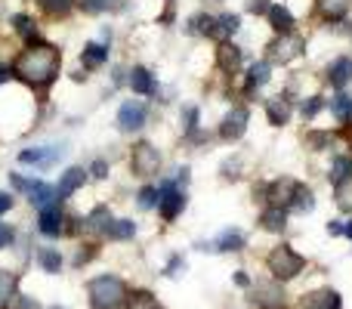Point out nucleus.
<instances>
[{
  "mask_svg": "<svg viewBox=\"0 0 352 309\" xmlns=\"http://www.w3.org/2000/svg\"><path fill=\"white\" fill-rule=\"evenodd\" d=\"M10 309H41L37 306V300H31V297H22V294H16V297L10 300V303H6Z\"/></svg>",
  "mask_w": 352,
  "mask_h": 309,
  "instance_id": "nucleus-44",
  "label": "nucleus"
},
{
  "mask_svg": "<svg viewBox=\"0 0 352 309\" xmlns=\"http://www.w3.org/2000/svg\"><path fill=\"white\" fill-rule=\"evenodd\" d=\"M12 242H16V229H12V226H6V223H0V251L10 248Z\"/></svg>",
  "mask_w": 352,
  "mask_h": 309,
  "instance_id": "nucleus-45",
  "label": "nucleus"
},
{
  "mask_svg": "<svg viewBox=\"0 0 352 309\" xmlns=\"http://www.w3.org/2000/svg\"><path fill=\"white\" fill-rule=\"evenodd\" d=\"M109 43L102 41H90L84 50H80V65L87 68V72H96V68H102L105 62H109Z\"/></svg>",
  "mask_w": 352,
  "mask_h": 309,
  "instance_id": "nucleus-20",
  "label": "nucleus"
},
{
  "mask_svg": "<svg viewBox=\"0 0 352 309\" xmlns=\"http://www.w3.org/2000/svg\"><path fill=\"white\" fill-rule=\"evenodd\" d=\"M312 207H316V192H312L306 182H297V189H294V198H291V204H287V211L309 213Z\"/></svg>",
  "mask_w": 352,
  "mask_h": 309,
  "instance_id": "nucleus-28",
  "label": "nucleus"
},
{
  "mask_svg": "<svg viewBox=\"0 0 352 309\" xmlns=\"http://www.w3.org/2000/svg\"><path fill=\"white\" fill-rule=\"evenodd\" d=\"M179 266H182V260H179V257H173L170 266H167V275H176V269H179Z\"/></svg>",
  "mask_w": 352,
  "mask_h": 309,
  "instance_id": "nucleus-50",
  "label": "nucleus"
},
{
  "mask_svg": "<svg viewBox=\"0 0 352 309\" xmlns=\"http://www.w3.org/2000/svg\"><path fill=\"white\" fill-rule=\"evenodd\" d=\"M133 235H136L133 220H111L109 229H105V238H111V242H130Z\"/></svg>",
  "mask_w": 352,
  "mask_h": 309,
  "instance_id": "nucleus-31",
  "label": "nucleus"
},
{
  "mask_svg": "<svg viewBox=\"0 0 352 309\" xmlns=\"http://www.w3.org/2000/svg\"><path fill=\"white\" fill-rule=\"evenodd\" d=\"M37 263H41L43 273H59L62 269V254L56 248H41L37 251Z\"/></svg>",
  "mask_w": 352,
  "mask_h": 309,
  "instance_id": "nucleus-38",
  "label": "nucleus"
},
{
  "mask_svg": "<svg viewBox=\"0 0 352 309\" xmlns=\"http://www.w3.org/2000/svg\"><path fill=\"white\" fill-rule=\"evenodd\" d=\"M53 309H62V306H53Z\"/></svg>",
  "mask_w": 352,
  "mask_h": 309,
  "instance_id": "nucleus-53",
  "label": "nucleus"
},
{
  "mask_svg": "<svg viewBox=\"0 0 352 309\" xmlns=\"http://www.w3.org/2000/svg\"><path fill=\"white\" fill-rule=\"evenodd\" d=\"M93 309H124L127 306V285L118 275H96L87 285Z\"/></svg>",
  "mask_w": 352,
  "mask_h": 309,
  "instance_id": "nucleus-2",
  "label": "nucleus"
},
{
  "mask_svg": "<svg viewBox=\"0 0 352 309\" xmlns=\"http://www.w3.org/2000/svg\"><path fill=\"white\" fill-rule=\"evenodd\" d=\"M10 186L16 189V192L28 195V201L34 207H47V204H56V186H50V182L43 180H28V176L22 173H10Z\"/></svg>",
  "mask_w": 352,
  "mask_h": 309,
  "instance_id": "nucleus-6",
  "label": "nucleus"
},
{
  "mask_svg": "<svg viewBox=\"0 0 352 309\" xmlns=\"http://www.w3.org/2000/svg\"><path fill=\"white\" fill-rule=\"evenodd\" d=\"M241 62H244V50L238 47V43H232L229 37L217 43V50H213V65H217V72L238 74L241 72Z\"/></svg>",
  "mask_w": 352,
  "mask_h": 309,
  "instance_id": "nucleus-11",
  "label": "nucleus"
},
{
  "mask_svg": "<svg viewBox=\"0 0 352 309\" xmlns=\"http://www.w3.org/2000/svg\"><path fill=\"white\" fill-rule=\"evenodd\" d=\"M127 74H130L127 84H130V90H133L136 96H158V78H155L152 68L133 65Z\"/></svg>",
  "mask_w": 352,
  "mask_h": 309,
  "instance_id": "nucleus-15",
  "label": "nucleus"
},
{
  "mask_svg": "<svg viewBox=\"0 0 352 309\" xmlns=\"http://www.w3.org/2000/svg\"><path fill=\"white\" fill-rule=\"evenodd\" d=\"M68 149L59 146V142H50V146H31V149H22L19 152V164L25 167H37V170H50L65 158Z\"/></svg>",
  "mask_w": 352,
  "mask_h": 309,
  "instance_id": "nucleus-9",
  "label": "nucleus"
},
{
  "mask_svg": "<svg viewBox=\"0 0 352 309\" xmlns=\"http://www.w3.org/2000/svg\"><path fill=\"white\" fill-rule=\"evenodd\" d=\"M217 31H219V37H232V34H238L241 31V16L238 12H219L217 16Z\"/></svg>",
  "mask_w": 352,
  "mask_h": 309,
  "instance_id": "nucleus-35",
  "label": "nucleus"
},
{
  "mask_svg": "<svg viewBox=\"0 0 352 309\" xmlns=\"http://www.w3.org/2000/svg\"><path fill=\"white\" fill-rule=\"evenodd\" d=\"M16 288H19V275L10 273V269H0V309L16 297Z\"/></svg>",
  "mask_w": 352,
  "mask_h": 309,
  "instance_id": "nucleus-33",
  "label": "nucleus"
},
{
  "mask_svg": "<svg viewBox=\"0 0 352 309\" xmlns=\"http://www.w3.org/2000/svg\"><path fill=\"white\" fill-rule=\"evenodd\" d=\"M343 226H346L343 220H331V223H328V235H343Z\"/></svg>",
  "mask_w": 352,
  "mask_h": 309,
  "instance_id": "nucleus-48",
  "label": "nucleus"
},
{
  "mask_svg": "<svg viewBox=\"0 0 352 309\" xmlns=\"http://www.w3.org/2000/svg\"><path fill=\"white\" fill-rule=\"evenodd\" d=\"M78 10L87 16H105L115 10V0H78Z\"/></svg>",
  "mask_w": 352,
  "mask_h": 309,
  "instance_id": "nucleus-40",
  "label": "nucleus"
},
{
  "mask_svg": "<svg viewBox=\"0 0 352 309\" xmlns=\"http://www.w3.org/2000/svg\"><path fill=\"white\" fill-rule=\"evenodd\" d=\"M343 235H349V238H352V220H349L346 226H343Z\"/></svg>",
  "mask_w": 352,
  "mask_h": 309,
  "instance_id": "nucleus-52",
  "label": "nucleus"
},
{
  "mask_svg": "<svg viewBox=\"0 0 352 309\" xmlns=\"http://www.w3.org/2000/svg\"><path fill=\"white\" fill-rule=\"evenodd\" d=\"M266 19H269V25H272L275 34H287V31H294V25H297L291 6H285V3H272V6H269Z\"/></svg>",
  "mask_w": 352,
  "mask_h": 309,
  "instance_id": "nucleus-21",
  "label": "nucleus"
},
{
  "mask_svg": "<svg viewBox=\"0 0 352 309\" xmlns=\"http://www.w3.org/2000/svg\"><path fill=\"white\" fill-rule=\"evenodd\" d=\"M161 167H164V155H161V149L155 142L148 140L133 142V149H130V170H133V176L152 180V176L161 173Z\"/></svg>",
  "mask_w": 352,
  "mask_h": 309,
  "instance_id": "nucleus-4",
  "label": "nucleus"
},
{
  "mask_svg": "<svg viewBox=\"0 0 352 309\" xmlns=\"http://www.w3.org/2000/svg\"><path fill=\"white\" fill-rule=\"evenodd\" d=\"M244 232L235 229V226H229V229L219 232V238L213 242V251H223V254H238V251H244Z\"/></svg>",
  "mask_w": 352,
  "mask_h": 309,
  "instance_id": "nucleus-25",
  "label": "nucleus"
},
{
  "mask_svg": "<svg viewBox=\"0 0 352 309\" xmlns=\"http://www.w3.org/2000/svg\"><path fill=\"white\" fill-rule=\"evenodd\" d=\"M260 229H266V232H285L287 229V207L269 204L266 211L260 213Z\"/></svg>",
  "mask_w": 352,
  "mask_h": 309,
  "instance_id": "nucleus-26",
  "label": "nucleus"
},
{
  "mask_svg": "<svg viewBox=\"0 0 352 309\" xmlns=\"http://www.w3.org/2000/svg\"><path fill=\"white\" fill-rule=\"evenodd\" d=\"M352 10V0H316V12L324 22H340Z\"/></svg>",
  "mask_w": 352,
  "mask_h": 309,
  "instance_id": "nucleus-24",
  "label": "nucleus"
},
{
  "mask_svg": "<svg viewBox=\"0 0 352 309\" xmlns=\"http://www.w3.org/2000/svg\"><path fill=\"white\" fill-rule=\"evenodd\" d=\"M328 180L334 189L349 186L352 182V155H334V161H331V167H328Z\"/></svg>",
  "mask_w": 352,
  "mask_h": 309,
  "instance_id": "nucleus-23",
  "label": "nucleus"
},
{
  "mask_svg": "<svg viewBox=\"0 0 352 309\" xmlns=\"http://www.w3.org/2000/svg\"><path fill=\"white\" fill-rule=\"evenodd\" d=\"M136 204H140V211H155L158 207V186H142L136 192Z\"/></svg>",
  "mask_w": 352,
  "mask_h": 309,
  "instance_id": "nucleus-42",
  "label": "nucleus"
},
{
  "mask_svg": "<svg viewBox=\"0 0 352 309\" xmlns=\"http://www.w3.org/2000/svg\"><path fill=\"white\" fill-rule=\"evenodd\" d=\"M37 6H41V12L50 19H65V16H72L78 0H37Z\"/></svg>",
  "mask_w": 352,
  "mask_h": 309,
  "instance_id": "nucleus-29",
  "label": "nucleus"
},
{
  "mask_svg": "<svg viewBox=\"0 0 352 309\" xmlns=\"http://www.w3.org/2000/svg\"><path fill=\"white\" fill-rule=\"evenodd\" d=\"M87 173H90V180H109V173H111V164L105 161V158H93L90 161V167H87Z\"/></svg>",
  "mask_w": 352,
  "mask_h": 309,
  "instance_id": "nucleus-43",
  "label": "nucleus"
},
{
  "mask_svg": "<svg viewBox=\"0 0 352 309\" xmlns=\"http://www.w3.org/2000/svg\"><path fill=\"white\" fill-rule=\"evenodd\" d=\"M188 204V195L182 186H176V182L167 176V180H161L158 186V213L164 223H173V220H179V213L186 211Z\"/></svg>",
  "mask_w": 352,
  "mask_h": 309,
  "instance_id": "nucleus-5",
  "label": "nucleus"
},
{
  "mask_svg": "<svg viewBox=\"0 0 352 309\" xmlns=\"http://www.w3.org/2000/svg\"><path fill=\"white\" fill-rule=\"evenodd\" d=\"M297 309H343V297L337 291H331V288H322V291L303 294Z\"/></svg>",
  "mask_w": 352,
  "mask_h": 309,
  "instance_id": "nucleus-19",
  "label": "nucleus"
},
{
  "mask_svg": "<svg viewBox=\"0 0 352 309\" xmlns=\"http://www.w3.org/2000/svg\"><path fill=\"white\" fill-rule=\"evenodd\" d=\"M322 109H324V99L318 96V93H312V96H303V103H300V118H303V121H316Z\"/></svg>",
  "mask_w": 352,
  "mask_h": 309,
  "instance_id": "nucleus-39",
  "label": "nucleus"
},
{
  "mask_svg": "<svg viewBox=\"0 0 352 309\" xmlns=\"http://www.w3.org/2000/svg\"><path fill=\"white\" fill-rule=\"evenodd\" d=\"M219 173L226 176V180H241L244 176V155H232L223 161V167H219Z\"/></svg>",
  "mask_w": 352,
  "mask_h": 309,
  "instance_id": "nucleus-41",
  "label": "nucleus"
},
{
  "mask_svg": "<svg viewBox=\"0 0 352 309\" xmlns=\"http://www.w3.org/2000/svg\"><path fill=\"white\" fill-rule=\"evenodd\" d=\"M294 118V99L287 93H278V96L266 99V121L272 127H287Z\"/></svg>",
  "mask_w": 352,
  "mask_h": 309,
  "instance_id": "nucleus-13",
  "label": "nucleus"
},
{
  "mask_svg": "<svg viewBox=\"0 0 352 309\" xmlns=\"http://www.w3.org/2000/svg\"><path fill=\"white\" fill-rule=\"evenodd\" d=\"M87 180H90V173H87V167H68V170H62V176H59V186H56V198L59 201H68L74 192H80V189L87 186Z\"/></svg>",
  "mask_w": 352,
  "mask_h": 309,
  "instance_id": "nucleus-14",
  "label": "nucleus"
},
{
  "mask_svg": "<svg viewBox=\"0 0 352 309\" xmlns=\"http://www.w3.org/2000/svg\"><path fill=\"white\" fill-rule=\"evenodd\" d=\"M331 115H334L343 127H352V96L337 93V96L331 99Z\"/></svg>",
  "mask_w": 352,
  "mask_h": 309,
  "instance_id": "nucleus-30",
  "label": "nucleus"
},
{
  "mask_svg": "<svg viewBox=\"0 0 352 309\" xmlns=\"http://www.w3.org/2000/svg\"><path fill=\"white\" fill-rule=\"evenodd\" d=\"M37 232H43L47 238L65 235V213H62L59 201H56V204L41 207V213H37Z\"/></svg>",
  "mask_w": 352,
  "mask_h": 309,
  "instance_id": "nucleus-12",
  "label": "nucleus"
},
{
  "mask_svg": "<svg viewBox=\"0 0 352 309\" xmlns=\"http://www.w3.org/2000/svg\"><path fill=\"white\" fill-rule=\"evenodd\" d=\"M306 53V41L297 34V31H287V34H278L272 43H269V62H278V65H291L294 59Z\"/></svg>",
  "mask_w": 352,
  "mask_h": 309,
  "instance_id": "nucleus-8",
  "label": "nucleus"
},
{
  "mask_svg": "<svg viewBox=\"0 0 352 309\" xmlns=\"http://www.w3.org/2000/svg\"><path fill=\"white\" fill-rule=\"evenodd\" d=\"M272 81V62L263 59V62H250L248 74H244V96H256V90H263V87Z\"/></svg>",
  "mask_w": 352,
  "mask_h": 309,
  "instance_id": "nucleus-16",
  "label": "nucleus"
},
{
  "mask_svg": "<svg viewBox=\"0 0 352 309\" xmlns=\"http://www.w3.org/2000/svg\"><path fill=\"white\" fill-rule=\"evenodd\" d=\"M148 124V105L142 99H124L118 109V130L121 134H140Z\"/></svg>",
  "mask_w": 352,
  "mask_h": 309,
  "instance_id": "nucleus-10",
  "label": "nucleus"
},
{
  "mask_svg": "<svg viewBox=\"0 0 352 309\" xmlns=\"http://www.w3.org/2000/svg\"><path fill=\"white\" fill-rule=\"evenodd\" d=\"M12 31H16L25 43H37V41H41V28H37V22L28 16V12H16V16H12Z\"/></svg>",
  "mask_w": 352,
  "mask_h": 309,
  "instance_id": "nucleus-27",
  "label": "nucleus"
},
{
  "mask_svg": "<svg viewBox=\"0 0 352 309\" xmlns=\"http://www.w3.org/2000/svg\"><path fill=\"white\" fill-rule=\"evenodd\" d=\"M179 118H182V130H186V136H192V134H198L201 130V109L198 105H182V111H179Z\"/></svg>",
  "mask_w": 352,
  "mask_h": 309,
  "instance_id": "nucleus-37",
  "label": "nucleus"
},
{
  "mask_svg": "<svg viewBox=\"0 0 352 309\" xmlns=\"http://www.w3.org/2000/svg\"><path fill=\"white\" fill-rule=\"evenodd\" d=\"M328 84L334 90H346L352 84V56H337V59L328 62Z\"/></svg>",
  "mask_w": 352,
  "mask_h": 309,
  "instance_id": "nucleus-18",
  "label": "nucleus"
},
{
  "mask_svg": "<svg viewBox=\"0 0 352 309\" xmlns=\"http://www.w3.org/2000/svg\"><path fill=\"white\" fill-rule=\"evenodd\" d=\"M127 309H164L152 291H133L127 294Z\"/></svg>",
  "mask_w": 352,
  "mask_h": 309,
  "instance_id": "nucleus-36",
  "label": "nucleus"
},
{
  "mask_svg": "<svg viewBox=\"0 0 352 309\" xmlns=\"http://www.w3.org/2000/svg\"><path fill=\"white\" fill-rule=\"evenodd\" d=\"M109 223H111V213H109V207H93L90 211V217L84 220V229L87 232H99V235H105V229H109Z\"/></svg>",
  "mask_w": 352,
  "mask_h": 309,
  "instance_id": "nucleus-32",
  "label": "nucleus"
},
{
  "mask_svg": "<svg viewBox=\"0 0 352 309\" xmlns=\"http://www.w3.org/2000/svg\"><path fill=\"white\" fill-rule=\"evenodd\" d=\"M186 34H195V37H219L217 16H210V12H195V16H188Z\"/></svg>",
  "mask_w": 352,
  "mask_h": 309,
  "instance_id": "nucleus-22",
  "label": "nucleus"
},
{
  "mask_svg": "<svg viewBox=\"0 0 352 309\" xmlns=\"http://www.w3.org/2000/svg\"><path fill=\"white\" fill-rule=\"evenodd\" d=\"M235 285L248 288V285H250V281H248V275H244V273H235Z\"/></svg>",
  "mask_w": 352,
  "mask_h": 309,
  "instance_id": "nucleus-51",
  "label": "nucleus"
},
{
  "mask_svg": "<svg viewBox=\"0 0 352 309\" xmlns=\"http://www.w3.org/2000/svg\"><path fill=\"white\" fill-rule=\"evenodd\" d=\"M248 124H250L248 105H232V109L223 115V121H219L217 136L223 142H229V146H235L238 140H244V134H248Z\"/></svg>",
  "mask_w": 352,
  "mask_h": 309,
  "instance_id": "nucleus-7",
  "label": "nucleus"
},
{
  "mask_svg": "<svg viewBox=\"0 0 352 309\" xmlns=\"http://www.w3.org/2000/svg\"><path fill=\"white\" fill-rule=\"evenodd\" d=\"M12 204H16L12 192H0V217H3V213H10V211H12Z\"/></svg>",
  "mask_w": 352,
  "mask_h": 309,
  "instance_id": "nucleus-47",
  "label": "nucleus"
},
{
  "mask_svg": "<svg viewBox=\"0 0 352 309\" xmlns=\"http://www.w3.org/2000/svg\"><path fill=\"white\" fill-rule=\"evenodd\" d=\"M254 303L260 309H285V291H281V281H260L254 288Z\"/></svg>",
  "mask_w": 352,
  "mask_h": 309,
  "instance_id": "nucleus-17",
  "label": "nucleus"
},
{
  "mask_svg": "<svg viewBox=\"0 0 352 309\" xmlns=\"http://www.w3.org/2000/svg\"><path fill=\"white\" fill-rule=\"evenodd\" d=\"M6 81H12V68L0 62V84H6Z\"/></svg>",
  "mask_w": 352,
  "mask_h": 309,
  "instance_id": "nucleus-49",
  "label": "nucleus"
},
{
  "mask_svg": "<svg viewBox=\"0 0 352 309\" xmlns=\"http://www.w3.org/2000/svg\"><path fill=\"white\" fill-rule=\"evenodd\" d=\"M266 269L272 273L275 281H291L306 269V257L297 254L291 244H275L266 257Z\"/></svg>",
  "mask_w": 352,
  "mask_h": 309,
  "instance_id": "nucleus-3",
  "label": "nucleus"
},
{
  "mask_svg": "<svg viewBox=\"0 0 352 309\" xmlns=\"http://www.w3.org/2000/svg\"><path fill=\"white\" fill-rule=\"evenodd\" d=\"M269 6H272V0H250V3H248V12H254V16H266Z\"/></svg>",
  "mask_w": 352,
  "mask_h": 309,
  "instance_id": "nucleus-46",
  "label": "nucleus"
},
{
  "mask_svg": "<svg viewBox=\"0 0 352 309\" xmlns=\"http://www.w3.org/2000/svg\"><path fill=\"white\" fill-rule=\"evenodd\" d=\"M10 68H12V78L22 81L25 87H31L34 93H47L59 81L62 50L47 41L25 43V50H19L16 59L10 62Z\"/></svg>",
  "mask_w": 352,
  "mask_h": 309,
  "instance_id": "nucleus-1",
  "label": "nucleus"
},
{
  "mask_svg": "<svg viewBox=\"0 0 352 309\" xmlns=\"http://www.w3.org/2000/svg\"><path fill=\"white\" fill-rule=\"evenodd\" d=\"M306 146H309L312 152H328V149L334 146V130H309V134H306Z\"/></svg>",
  "mask_w": 352,
  "mask_h": 309,
  "instance_id": "nucleus-34",
  "label": "nucleus"
}]
</instances>
